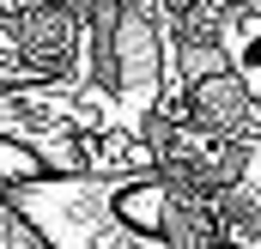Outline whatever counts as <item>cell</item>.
<instances>
[{
    "label": "cell",
    "instance_id": "1",
    "mask_svg": "<svg viewBox=\"0 0 261 249\" xmlns=\"http://www.w3.org/2000/svg\"><path fill=\"white\" fill-rule=\"evenodd\" d=\"M18 213L55 249H200L182 231L176 183L140 170H37L6 183Z\"/></svg>",
    "mask_w": 261,
    "mask_h": 249
},
{
    "label": "cell",
    "instance_id": "2",
    "mask_svg": "<svg viewBox=\"0 0 261 249\" xmlns=\"http://www.w3.org/2000/svg\"><path fill=\"white\" fill-rule=\"evenodd\" d=\"M0 249H55L24 213H18V201L6 194V183H0Z\"/></svg>",
    "mask_w": 261,
    "mask_h": 249
},
{
    "label": "cell",
    "instance_id": "3",
    "mask_svg": "<svg viewBox=\"0 0 261 249\" xmlns=\"http://www.w3.org/2000/svg\"><path fill=\"white\" fill-rule=\"evenodd\" d=\"M231 67H237V79H243L249 91H261V18L237 24V37H231Z\"/></svg>",
    "mask_w": 261,
    "mask_h": 249
},
{
    "label": "cell",
    "instance_id": "4",
    "mask_svg": "<svg viewBox=\"0 0 261 249\" xmlns=\"http://www.w3.org/2000/svg\"><path fill=\"white\" fill-rule=\"evenodd\" d=\"M37 170H43V158H37V152H24L18 140H6V134H0V183H18V177H37Z\"/></svg>",
    "mask_w": 261,
    "mask_h": 249
},
{
    "label": "cell",
    "instance_id": "5",
    "mask_svg": "<svg viewBox=\"0 0 261 249\" xmlns=\"http://www.w3.org/2000/svg\"><path fill=\"white\" fill-rule=\"evenodd\" d=\"M206 249H237V243H206Z\"/></svg>",
    "mask_w": 261,
    "mask_h": 249
}]
</instances>
